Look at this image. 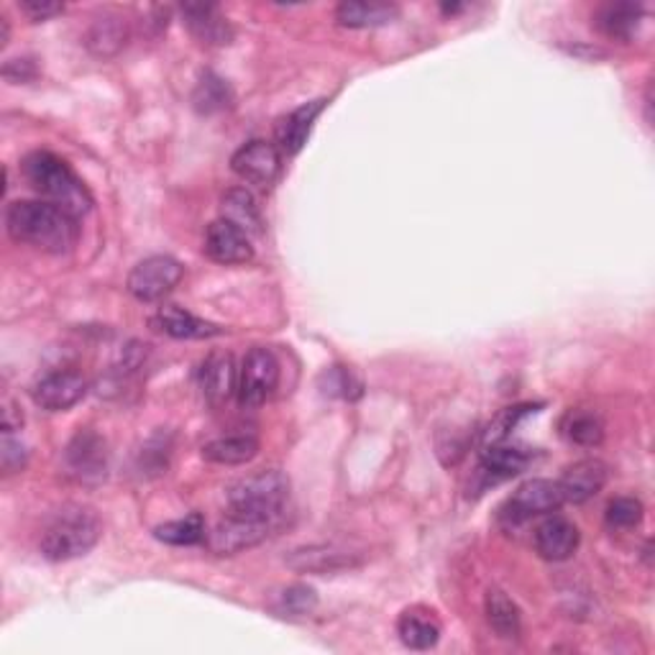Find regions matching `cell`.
I'll return each mask as SVG.
<instances>
[{"label": "cell", "instance_id": "obj_32", "mask_svg": "<svg viewBox=\"0 0 655 655\" xmlns=\"http://www.w3.org/2000/svg\"><path fill=\"white\" fill-rule=\"evenodd\" d=\"M530 410H535V408H530V405H520V408H508V410H502L500 415H497V420L492 422V426H489L487 433H484V446L508 441L512 430L518 428V422H520L522 418H525V415H530Z\"/></svg>", "mask_w": 655, "mask_h": 655}, {"label": "cell", "instance_id": "obj_6", "mask_svg": "<svg viewBox=\"0 0 655 655\" xmlns=\"http://www.w3.org/2000/svg\"><path fill=\"white\" fill-rule=\"evenodd\" d=\"M279 385V361L269 348L256 346L244 356L238 369V402L244 408H259L275 395Z\"/></svg>", "mask_w": 655, "mask_h": 655}, {"label": "cell", "instance_id": "obj_7", "mask_svg": "<svg viewBox=\"0 0 655 655\" xmlns=\"http://www.w3.org/2000/svg\"><path fill=\"white\" fill-rule=\"evenodd\" d=\"M182 275H185V267H182L177 259L156 254L141 259L136 267L131 269L126 287L139 303H160L180 285Z\"/></svg>", "mask_w": 655, "mask_h": 655}, {"label": "cell", "instance_id": "obj_10", "mask_svg": "<svg viewBox=\"0 0 655 655\" xmlns=\"http://www.w3.org/2000/svg\"><path fill=\"white\" fill-rule=\"evenodd\" d=\"M234 170L244 182H252L256 187H272L279 180L282 172V152L277 144L264 139H254L244 144L231 160Z\"/></svg>", "mask_w": 655, "mask_h": 655}, {"label": "cell", "instance_id": "obj_27", "mask_svg": "<svg viewBox=\"0 0 655 655\" xmlns=\"http://www.w3.org/2000/svg\"><path fill=\"white\" fill-rule=\"evenodd\" d=\"M561 436L569 443L594 449L604 441V420L592 410H569L561 420Z\"/></svg>", "mask_w": 655, "mask_h": 655}, {"label": "cell", "instance_id": "obj_30", "mask_svg": "<svg viewBox=\"0 0 655 655\" xmlns=\"http://www.w3.org/2000/svg\"><path fill=\"white\" fill-rule=\"evenodd\" d=\"M193 101L201 113H218L223 108H228L234 98H231V88L218 78V74L205 72L203 80L197 82Z\"/></svg>", "mask_w": 655, "mask_h": 655}, {"label": "cell", "instance_id": "obj_8", "mask_svg": "<svg viewBox=\"0 0 655 655\" xmlns=\"http://www.w3.org/2000/svg\"><path fill=\"white\" fill-rule=\"evenodd\" d=\"M64 469L80 484H101L108 477V443L95 430L82 428L64 449Z\"/></svg>", "mask_w": 655, "mask_h": 655}, {"label": "cell", "instance_id": "obj_19", "mask_svg": "<svg viewBox=\"0 0 655 655\" xmlns=\"http://www.w3.org/2000/svg\"><path fill=\"white\" fill-rule=\"evenodd\" d=\"M129 39V23L121 13L115 11H103L95 16L93 23H90L85 44L95 57H113L119 54L123 47H126Z\"/></svg>", "mask_w": 655, "mask_h": 655}, {"label": "cell", "instance_id": "obj_29", "mask_svg": "<svg viewBox=\"0 0 655 655\" xmlns=\"http://www.w3.org/2000/svg\"><path fill=\"white\" fill-rule=\"evenodd\" d=\"M205 535H207L205 520H203V515H197V512H193V515H187V518H180V520H170V522H164V525L154 528L156 541H162L167 545H197V543L205 541Z\"/></svg>", "mask_w": 655, "mask_h": 655}, {"label": "cell", "instance_id": "obj_37", "mask_svg": "<svg viewBox=\"0 0 655 655\" xmlns=\"http://www.w3.org/2000/svg\"><path fill=\"white\" fill-rule=\"evenodd\" d=\"M23 426V412L11 400L3 405V436H13Z\"/></svg>", "mask_w": 655, "mask_h": 655}, {"label": "cell", "instance_id": "obj_4", "mask_svg": "<svg viewBox=\"0 0 655 655\" xmlns=\"http://www.w3.org/2000/svg\"><path fill=\"white\" fill-rule=\"evenodd\" d=\"M226 500L228 510L236 515L279 520L289 500V479L279 469L259 471L231 484Z\"/></svg>", "mask_w": 655, "mask_h": 655}, {"label": "cell", "instance_id": "obj_5", "mask_svg": "<svg viewBox=\"0 0 655 655\" xmlns=\"http://www.w3.org/2000/svg\"><path fill=\"white\" fill-rule=\"evenodd\" d=\"M277 525L279 520L248 518V515L228 512V518L221 520L218 525L205 535V545L215 555H236L267 541V538L277 530Z\"/></svg>", "mask_w": 655, "mask_h": 655}, {"label": "cell", "instance_id": "obj_3", "mask_svg": "<svg viewBox=\"0 0 655 655\" xmlns=\"http://www.w3.org/2000/svg\"><path fill=\"white\" fill-rule=\"evenodd\" d=\"M103 522L88 508H68L62 510L41 535V555L54 563L80 559L90 553L101 541Z\"/></svg>", "mask_w": 655, "mask_h": 655}, {"label": "cell", "instance_id": "obj_35", "mask_svg": "<svg viewBox=\"0 0 655 655\" xmlns=\"http://www.w3.org/2000/svg\"><path fill=\"white\" fill-rule=\"evenodd\" d=\"M0 456H3V471L6 474H16L27 467V449L21 441H13L11 436H3V446H0Z\"/></svg>", "mask_w": 655, "mask_h": 655}, {"label": "cell", "instance_id": "obj_26", "mask_svg": "<svg viewBox=\"0 0 655 655\" xmlns=\"http://www.w3.org/2000/svg\"><path fill=\"white\" fill-rule=\"evenodd\" d=\"M643 19V6L635 3H610L596 13V27H600L610 39L630 41L635 37L637 27Z\"/></svg>", "mask_w": 655, "mask_h": 655}, {"label": "cell", "instance_id": "obj_11", "mask_svg": "<svg viewBox=\"0 0 655 655\" xmlns=\"http://www.w3.org/2000/svg\"><path fill=\"white\" fill-rule=\"evenodd\" d=\"M205 254L207 259L223 267H238L254 259V246L242 228L221 218L213 221L205 231Z\"/></svg>", "mask_w": 655, "mask_h": 655}, {"label": "cell", "instance_id": "obj_34", "mask_svg": "<svg viewBox=\"0 0 655 655\" xmlns=\"http://www.w3.org/2000/svg\"><path fill=\"white\" fill-rule=\"evenodd\" d=\"M19 11L27 16L29 21H49L54 19V16H60L64 11L62 3H54V0H21L19 3Z\"/></svg>", "mask_w": 655, "mask_h": 655}, {"label": "cell", "instance_id": "obj_20", "mask_svg": "<svg viewBox=\"0 0 655 655\" xmlns=\"http://www.w3.org/2000/svg\"><path fill=\"white\" fill-rule=\"evenodd\" d=\"M287 563L297 571L308 574H338V571L359 566V559L354 553L341 549H328V545H313V549H300L289 555Z\"/></svg>", "mask_w": 655, "mask_h": 655}, {"label": "cell", "instance_id": "obj_16", "mask_svg": "<svg viewBox=\"0 0 655 655\" xmlns=\"http://www.w3.org/2000/svg\"><path fill=\"white\" fill-rule=\"evenodd\" d=\"M535 551L545 561H566L576 553L579 541V528L566 518H549L535 528Z\"/></svg>", "mask_w": 655, "mask_h": 655}, {"label": "cell", "instance_id": "obj_1", "mask_svg": "<svg viewBox=\"0 0 655 655\" xmlns=\"http://www.w3.org/2000/svg\"><path fill=\"white\" fill-rule=\"evenodd\" d=\"M6 228L13 242L49 254H68L80 238L78 218L47 201H16L8 205Z\"/></svg>", "mask_w": 655, "mask_h": 655}, {"label": "cell", "instance_id": "obj_14", "mask_svg": "<svg viewBox=\"0 0 655 655\" xmlns=\"http://www.w3.org/2000/svg\"><path fill=\"white\" fill-rule=\"evenodd\" d=\"M203 397L213 408L226 405L238 392V369L231 354H211L201 367Z\"/></svg>", "mask_w": 655, "mask_h": 655}, {"label": "cell", "instance_id": "obj_31", "mask_svg": "<svg viewBox=\"0 0 655 655\" xmlns=\"http://www.w3.org/2000/svg\"><path fill=\"white\" fill-rule=\"evenodd\" d=\"M645 508L641 500L635 497H615L607 504V512H604V520H607L610 528L615 530H633L643 522Z\"/></svg>", "mask_w": 655, "mask_h": 655}, {"label": "cell", "instance_id": "obj_15", "mask_svg": "<svg viewBox=\"0 0 655 655\" xmlns=\"http://www.w3.org/2000/svg\"><path fill=\"white\" fill-rule=\"evenodd\" d=\"M152 328L170 338H177V341H205V338H215L223 334L221 326L197 318V315L182 310L177 305H167V308L156 310L152 318Z\"/></svg>", "mask_w": 655, "mask_h": 655}, {"label": "cell", "instance_id": "obj_23", "mask_svg": "<svg viewBox=\"0 0 655 655\" xmlns=\"http://www.w3.org/2000/svg\"><path fill=\"white\" fill-rule=\"evenodd\" d=\"M397 633H400V641L412 651H430L441 641V625L428 612L420 610L402 612L400 622H397Z\"/></svg>", "mask_w": 655, "mask_h": 655}, {"label": "cell", "instance_id": "obj_33", "mask_svg": "<svg viewBox=\"0 0 655 655\" xmlns=\"http://www.w3.org/2000/svg\"><path fill=\"white\" fill-rule=\"evenodd\" d=\"M315 607H318V594L310 586L295 584L282 594V610L289 612V615H310Z\"/></svg>", "mask_w": 655, "mask_h": 655}, {"label": "cell", "instance_id": "obj_25", "mask_svg": "<svg viewBox=\"0 0 655 655\" xmlns=\"http://www.w3.org/2000/svg\"><path fill=\"white\" fill-rule=\"evenodd\" d=\"M484 610H487V620H489V625H492L494 633L504 637V641H515V637L520 635L522 615H520L518 604L512 602L510 596L502 592V589H489Z\"/></svg>", "mask_w": 655, "mask_h": 655}, {"label": "cell", "instance_id": "obj_9", "mask_svg": "<svg viewBox=\"0 0 655 655\" xmlns=\"http://www.w3.org/2000/svg\"><path fill=\"white\" fill-rule=\"evenodd\" d=\"M88 395V379L74 369L49 371L31 387V400L47 412H64Z\"/></svg>", "mask_w": 655, "mask_h": 655}, {"label": "cell", "instance_id": "obj_24", "mask_svg": "<svg viewBox=\"0 0 655 655\" xmlns=\"http://www.w3.org/2000/svg\"><path fill=\"white\" fill-rule=\"evenodd\" d=\"M400 16V8L389 3H341L336 11V21L348 29H375L392 23Z\"/></svg>", "mask_w": 655, "mask_h": 655}, {"label": "cell", "instance_id": "obj_2", "mask_svg": "<svg viewBox=\"0 0 655 655\" xmlns=\"http://www.w3.org/2000/svg\"><path fill=\"white\" fill-rule=\"evenodd\" d=\"M23 177L47 203L62 207L72 218H82L93 207V195L70 164L52 152H34L23 160Z\"/></svg>", "mask_w": 655, "mask_h": 655}, {"label": "cell", "instance_id": "obj_17", "mask_svg": "<svg viewBox=\"0 0 655 655\" xmlns=\"http://www.w3.org/2000/svg\"><path fill=\"white\" fill-rule=\"evenodd\" d=\"M182 16H185L190 34L205 47H226L234 39V29H231L228 19L221 13L218 6L187 3L182 6Z\"/></svg>", "mask_w": 655, "mask_h": 655}, {"label": "cell", "instance_id": "obj_12", "mask_svg": "<svg viewBox=\"0 0 655 655\" xmlns=\"http://www.w3.org/2000/svg\"><path fill=\"white\" fill-rule=\"evenodd\" d=\"M563 504V494L559 489V482L551 479H530V482L520 484L515 494L508 502V518L515 522L538 518V515H551Z\"/></svg>", "mask_w": 655, "mask_h": 655}, {"label": "cell", "instance_id": "obj_28", "mask_svg": "<svg viewBox=\"0 0 655 655\" xmlns=\"http://www.w3.org/2000/svg\"><path fill=\"white\" fill-rule=\"evenodd\" d=\"M482 463H484V471H489V474L515 477L528 467L530 456L522 449H515V446H508L502 441V443L484 446Z\"/></svg>", "mask_w": 655, "mask_h": 655}, {"label": "cell", "instance_id": "obj_18", "mask_svg": "<svg viewBox=\"0 0 655 655\" xmlns=\"http://www.w3.org/2000/svg\"><path fill=\"white\" fill-rule=\"evenodd\" d=\"M323 108H326V101H313V103L295 108V111L287 113L285 119H279L275 136H277V146H279L282 154L295 156L305 144H308L310 131L315 126V119H318V115L323 113Z\"/></svg>", "mask_w": 655, "mask_h": 655}, {"label": "cell", "instance_id": "obj_21", "mask_svg": "<svg viewBox=\"0 0 655 655\" xmlns=\"http://www.w3.org/2000/svg\"><path fill=\"white\" fill-rule=\"evenodd\" d=\"M221 211H223V218H226L228 223H234L236 228H242L246 236H252V234L259 236L264 231V218H262L259 203H256V197L244 187L228 190L221 201Z\"/></svg>", "mask_w": 655, "mask_h": 655}, {"label": "cell", "instance_id": "obj_22", "mask_svg": "<svg viewBox=\"0 0 655 655\" xmlns=\"http://www.w3.org/2000/svg\"><path fill=\"white\" fill-rule=\"evenodd\" d=\"M256 453H259V441L252 433L223 436L203 446L205 459L211 463H221V467H242V463L252 461Z\"/></svg>", "mask_w": 655, "mask_h": 655}, {"label": "cell", "instance_id": "obj_36", "mask_svg": "<svg viewBox=\"0 0 655 655\" xmlns=\"http://www.w3.org/2000/svg\"><path fill=\"white\" fill-rule=\"evenodd\" d=\"M37 74L34 62L31 60H8L3 68V78L8 82H27Z\"/></svg>", "mask_w": 655, "mask_h": 655}, {"label": "cell", "instance_id": "obj_13", "mask_svg": "<svg viewBox=\"0 0 655 655\" xmlns=\"http://www.w3.org/2000/svg\"><path fill=\"white\" fill-rule=\"evenodd\" d=\"M607 477H610V469L604 461L600 459L576 461L574 467H569L559 479L563 502H571V504L589 502L592 497L602 492L604 484H607Z\"/></svg>", "mask_w": 655, "mask_h": 655}]
</instances>
